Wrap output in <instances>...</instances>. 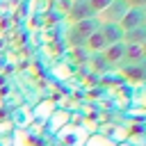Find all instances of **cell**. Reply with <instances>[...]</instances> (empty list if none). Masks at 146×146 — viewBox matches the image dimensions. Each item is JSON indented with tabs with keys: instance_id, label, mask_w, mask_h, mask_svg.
Segmentation results:
<instances>
[{
	"instance_id": "9c48e42d",
	"label": "cell",
	"mask_w": 146,
	"mask_h": 146,
	"mask_svg": "<svg viewBox=\"0 0 146 146\" xmlns=\"http://www.w3.org/2000/svg\"><path fill=\"white\" fill-rule=\"evenodd\" d=\"M144 41H146V25L135 27V30H130V32L123 34V43L125 46H141Z\"/></svg>"
},
{
	"instance_id": "5bb4252c",
	"label": "cell",
	"mask_w": 146,
	"mask_h": 146,
	"mask_svg": "<svg viewBox=\"0 0 146 146\" xmlns=\"http://www.w3.org/2000/svg\"><path fill=\"white\" fill-rule=\"evenodd\" d=\"M68 2H80V0H68Z\"/></svg>"
},
{
	"instance_id": "8fae6325",
	"label": "cell",
	"mask_w": 146,
	"mask_h": 146,
	"mask_svg": "<svg viewBox=\"0 0 146 146\" xmlns=\"http://www.w3.org/2000/svg\"><path fill=\"white\" fill-rule=\"evenodd\" d=\"M114 0H87V5H89V9L94 11V16H98L103 9H107L110 5H112Z\"/></svg>"
},
{
	"instance_id": "7a4b0ae2",
	"label": "cell",
	"mask_w": 146,
	"mask_h": 146,
	"mask_svg": "<svg viewBox=\"0 0 146 146\" xmlns=\"http://www.w3.org/2000/svg\"><path fill=\"white\" fill-rule=\"evenodd\" d=\"M141 25H146V11L144 9H128L123 14V18L119 21V27L123 30V34L135 30V27H141Z\"/></svg>"
},
{
	"instance_id": "52a82bcc",
	"label": "cell",
	"mask_w": 146,
	"mask_h": 146,
	"mask_svg": "<svg viewBox=\"0 0 146 146\" xmlns=\"http://www.w3.org/2000/svg\"><path fill=\"white\" fill-rule=\"evenodd\" d=\"M98 18L94 16V18H84V21H78V23H73L71 25V30L73 32H78V34H82V36H89L94 30H98Z\"/></svg>"
},
{
	"instance_id": "4fadbf2b",
	"label": "cell",
	"mask_w": 146,
	"mask_h": 146,
	"mask_svg": "<svg viewBox=\"0 0 146 146\" xmlns=\"http://www.w3.org/2000/svg\"><path fill=\"white\" fill-rule=\"evenodd\" d=\"M141 50H144V57H146V41L141 43Z\"/></svg>"
},
{
	"instance_id": "6da1fadb",
	"label": "cell",
	"mask_w": 146,
	"mask_h": 146,
	"mask_svg": "<svg viewBox=\"0 0 146 146\" xmlns=\"http://www.w3.org/2000/svg\"><path fill=\"white\" fill-rule=\"evenodd\" d=\"M128 11V7H125V2L123 0H114L107 9H103L96 18H98V23L103 25V23H119L121 18H123V14Z\"/></svg>"
},
{
	"instance_id": "7c38bea8",
	"label": "cell",
	"mask_w": 146,
	"mask_h": 146,
	"mask_svg": "<svg viewBox=\"0 0 146 146\" xmlns=\"http://www.w3.org/2000/svg\"><path fill=\"white\" fill-rule=\"evenodd\" d=\"M128 9H146V0H123Z\"/></svg>"
},
{
	"instance_id": "277c9868",
	"label": "cell",
	"mask_w": 146,
	"mask_h": 146,
	"mask_svg": "<svg viewBox=\"0 0 146 146\" xmlns=\"http://www.w3.org/2000/svg\"><path fill=\"white\" fill-rule=\"evenodd\" d=\"M71 23H78V21H84V18H94V11L89 9L87 0H80V2H71L68 5V14Z\"/></svg>"
},
{
	"instance_id": "3957f363",
	"label": "cell",
	"mask_w": 146,
	"mask_h": 146,
	"mask_svg": "<svg viewBox=\"0 0 146 146\" xmlns=\"http://www.w3.org/2000/svg\"><path fill=\"white\" fill-rule=\"evenodd\" d=\"M103 62L107 64V66H119V64H123V55H125V43L123 41H119V43H112V46H107L103 52Z\"/></svg>"
},
{
	"instance_id": "5b68a950",
	"label": "cell",
	"mask_w": 146,
	"mask_h": 146,
	"mask_svg": "<svg viewBox=\"0 0 146 146\" xmlns=\"http://www.w3.org/2000/svg\"><path fill=\"white\" fill-rule=\"evenodd\" d=\"M98 30L103 32V36H105L107 46H112V43H119V41H123V30L119 27V23H103V25H100Z\"/></svg>"
},
{
	"instance_id": "ba28073f",
	"label": "cell",
	"mask_w": 146,
	"mask_h": 146,
	"mask_svg": "<svg viewBox=\"0 0 146 146\" xmlns=\"http://www.w3.org/2000/svg\"><path fill=\"white\" fill-rule=\"evenodd\" d=\"M141 62H146V57H144V50H141V46H125L123 64H128V66H135V64H141Z\"/></svg>"
},
{
	"instance_id": "30bf717a",
	"label": "cell",
	"mask_w": 146,
	"mask_h": 146,
	"mask_svg": "<svg viewBox=\"0 0 146 146\" xmlns=\"http://www.w3.org/2000/svg\"><path fill=\"white\" fill-rule=\"evenodd\" d=\"M66 41H68V46H71V48H84V41H87V36H82V34H78V32L68 30V34H66Z\"/></svg>"
},
{
	"instance_id": "9a60e30c",
	"label": "cell",
	"mask_w": 146,
	"mask_h": 146,
	"mask_svg": "<svg viewBox=\"0 0 146 146\" xmlns=\"http://www.w3.org/2000/svg\"><path fill=\"white\" fill-rule=\"evenodd\" d=\"M144 11H146V9H144Z\"/></svg>"
},
{
	"instance_id": "8992f818",
	"label": "cell",
	"mask_w": 146,
	"mask_h": 146,
	"mask_svg": "<svg viewBox=\"0 0 146 146\" xmlns=\"http://www.w3.org/2000/svg\"><path fill=\"white\" fill-rule=\"evenodd\" d=\"M100 27V25H98ZM107 48V41H105V36H103V32L100 30H94L89 36H87V41H84V50H89V52H103Z\"/></svg>"
}]
</instances>
